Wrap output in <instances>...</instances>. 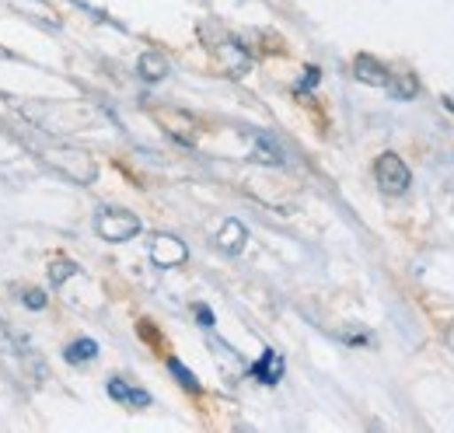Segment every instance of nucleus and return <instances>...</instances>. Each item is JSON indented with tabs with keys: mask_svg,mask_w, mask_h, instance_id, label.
<instances>
[{
	"mask_svg": "<svg viewBox=\"0 0 454 433\" xmlns=\"http://www.w3.org/2000/svg\"><path fill=\"white\" fill-rule=\"evenodd\" d=\"M154 119L165 126V133H168V137H175L178 144H185V147H189V144H196V122H192L185 112H175V108H158V112H154Z\"/></svg>",
	"mask_w": 454,
	"mask_h": 433,
	"instance_id": "5",
	"label": "nucleus"
},
{
	"mask_svg": "<svg viewBox=\"0 0 454 433\" xmlns=\"http://www.w3.org/2000/svg\"><path fill=\"white\" fill-rule=\"evenodd\" d=\"M0 353L4 357H18V339L11 335V328L0 322Z\"/></svg>",
	"mask_w": 454,
	"mask_h": 433,
	"instance_id": "17",
	"label": "nucleus"
},
{
	"mask_svg": "<svg viewBox=\"0 0 454 433\" xmlns=\"http://www.w3.org/2000/svg\"><path fill=\"white\" fill-rule=\"evenodd\" d=\"M70 276H77V263H70V259H57V263H53V270H50V283H53V287H63Z\"/></svg>",
	"mask_w": 454,
	"mask_h": 433,
	"instance_id": "15",
	"label": "nucleus"
},
{
	"mask_svg": "<svg viewBox=\"0 0 454 433\" xmlns=\"http://www.w3.org/2000/svg\"><path fill=\"white\" fill-rule=\"evenodd\" d=\"M248 374L255 381H262V384H277V381L284 378V357H280L277 350H266V353L248 367Z\"/></svg>",
	"mask_w": 454,
	"mask_h": 433,
	"instance_id": "8",
	"label": "nucleus"
},
{
	"mask_svg": "<svg viewBox=\"0 0 454 433\" xmlns=\"http://www.w3.org/2000/svg\"><path fill=\"white\" fill-rule=\"evenodd\" d=\"M95 231H98L102 241L122 245V241H129V238L140 234V216L122 210V207H102V210L95 214Z\"/></svg>",
	"mask_w": 454,
	"mask_h": 433,
	"instance_id": "1",
	"label": "nucleus"
},
{
	"mask_svg": "<svg viewBox=\"0 0 454 433\" xmlns=\"http://www.w3.org/2000/svg\"><path fill=\"white\" fill-rule=\"evenodd\" d=\"M109 398H115L119 405H129V409H147L151 405V395L144 388H133V384H126L122 378L109 381Z\"/></svg>",
	"mask_w": 454,
	"mask_h": 433,
	"instance_id": "9",
	"label": "nucleus"
},
{
	"mask_svg": "<svg viewBox=\"0 0 454 433\" xmlns=\"http://www.w3.org/2000/svg\"><path fill=\"white\" fill-rule=\"evenodd\" d=\"M137 70H140V77H144V81H151V84H154V81H165V77H168V59L151 50V53H144L140 59H137Z\"/></svg>",
	"mask_w": 454,
	"mask_h": 433,
	"instance_id": "11",
	"label": "nucleus"
},
{
	"mask_svg": "<svg viewBox=\"0 0 454 433\" xmlns=\"http://www.w3.org/2000/svg\"><path fill=\"white\" fill-rule=\"evenodd\" d=\"M318 77H322V70H318V67H308V70H304V77H301V84H297V95L311 91V88L318 84Z\"/></svg>",
	"mask_w": 454,
	"mask_h": 433,
	"instance_id": "18",
	"label": "nucleus"
},
{
	"mask_svg": "<svg viewBox=\"0 0 454 433\" xmlns=\"http://www.w3.org/2000/svg\"><path fill=\"white\" fill-rule=\"evenodd\" d=\"M245 241H248L245 224L234 220V216H227L224 224H221V231H217V245H221V252H227V256H241V252H245Z\"/></svg>",
	"mask_w": 454,
	"mask_h": 433,
	"instance_id": "7",
	"label": "nucleus"
},
{
	"mask_svg": "<svg viewBox=\"0 0 454 433\" xmlns=\"http://www.w3.org/2000/svg\"><path fill=\"white\" fill-rule=\"evenodd\" d=\"M353 77L360 81V84H371V88H388L392 84V70L381 63V59H374V56L360 53L353 59Z\"/></svg>",
	"mask_w": 454,
	"mask_h": 433,
	"instance_id": "6",
	"label": "nucleus"
},
{
	"mask_svg": "<svg viewBox=\"0 0 454 433\" xmlns=\"http://www.w3.org/2000/svg\"><path fill=\"white\" fill-rule=\"evenodd\" d=\"M210 53L217 56V63L224 67L227 77H245V74L252 70V56H248V50H245L241 43H234L231 35H224V32L210 43Z\"/></svg>",
	"mask_w": 454,
	"mask_h": 433,
	"instance_id": "3",
	"label": "nucleus"
},
{
	"mask_svg": "<svg viewBox=\"0 0 454 433\" xmlns=\"http://www.w3.org/2000/svg\"><path fill=\"white\" fill-rule=\"evenodd\" d=\"M388 91L395 95L398 102H409V98L419 91V81H416V74H392V84H388Z\"/></svg>",
	"mask_w": 454,
	"mask_h": 433,
	"instance_id": "12",
	"label": "nucleus"
},
{
	"mask_svg": "<svg viewBox=\"0 0 454 433\" xmlns=\"http://www.w3.org/2000/svg\"><path fill=\"white\" fill-rule=\"evenodd\" d=\"M448 346L454 350V325H451V332H448Z\"/></svg>",
	"mask_w": 454,
	"mask_h": 433,
	"instance_id": "20",
	"label": "nucleus"
},
{
	"mask_svg": "<svg viewBox=\"0 0 454 433\" xmlns=\"http://www.w3.org/2000/svg\"><path fill=\"white\" fill-rule=\"evenodd\" d=\"M374 178H378V185H381L388 196H402V193L412 185V175H409V168H405V161L398 158L395 151H385V154L374 161Z\"/></svg>",
	"mask_w": 454,
	"mask_h": 433,
	"instance_id": "2",
	"label": "nucleus"
},
{
	"mask_svg": "<svg viewBox=\"0 0 454 433\" xmlns=\"http://www.w3.org/2000/svg\"><path fill=\"white\" fill-rule=\"evenodd\" d=\"M444 106H448V108H451V112H454V102H451V98H444Z\"/></svg>",
	"mask_w": 454,
	"mask_h": 433,
	"instance_id": "21",
	"label": "nucleus"
},
{
	"mask_svg": "<svg viewBox=\"0 0 454 433\" xmlns=\"http://www.w3.org/2000/svg\"><path fill=\"white\" fill-rule=\"evenodd\" d=\"M151 259H154V266H161V270H175V266H182V263L189 259V248H185V241L175 238V234H154V238H151Z\"/></svg>",
	"mask_w": 454,
	"mask_h": 433,
	"instance_id": "4",
	"label": "nucleus"
},
{
	"mask_svg": "<svg viewBox=\"0 0 454 433\" xmlns=\"http://www.w3.org/2000/svg\"><path fill=\"white\" fill-rule=\"evenodd\" d=\"M196 319H200L203 328H214V311H210V308H203V304H200V308H196Z\"/></svg>",
	"mask_w": 454,
	"mask_h": 433,
	"instance_id": "19",
	"label": "nucleus"
},
{
	"mask_svg": "<svg viewBox=\"0 0 454 433\" xmlns=\"http://www.w3.org/2000/svg\"><path fill=\"white\" fill-rule=\"evenodd\" d=\"M95 357H98V342H95V339H77V342L67 346V360H70V364H88V360H95Z\"/></svg>",
	"mask_w": 454,
	"mask_h": 433,
	"instance_id": "13",
	"label": "nucleus"
},
{
	"mask_svg": "<svg viewBox=\"0 0 454 433\" xmlns=\"http://www.w3.org/2000/svg\"><path fill=\"white\" fill-rule=\"evenodd\" d=\"M168 371L175 374V381H178V384H182L185 391H192V395H200V391H203V384L196 381V374H192V371H189V367H185L182 360H175V357H171V360H168Z\"/></svg>",
	"mask_w": 454,
	"mask_h": 433,
	"instance_id": "14",
	"label": "nucleus"
},
{
	"mask_svg": "<svg viewBox=\"0 0 454 433\" xmlns=\"http://www.w3.org/2000/svg\"><path fill=\"white\" fill-rule=\"evenodd\" d=\"M21 304L32 308V311H43V308L50 304V297H46L43 290H35V287H25V290H21Z\"/></svg>",
	"mask_w": 454,
	"mask_h": 433,
	"instance_id": "16",
	"label": "nucleus"
},
{
	"mask_svg": "<svg viewBox=\"0 0 454 433\" xmlns=\"http://www.w3.org/2000/svg\"><path fill=\"white\" fill-rule=\"evenodd\" d=\"M252 161L259 164H284V151H280V144L273 140V137H266V133H255L252 137Z\"/></svg>",
	"mask_w": 454,
	"mask_h": 433,
	"instance_id": "10",
	"label": "nucleus"
}]
</instances>
